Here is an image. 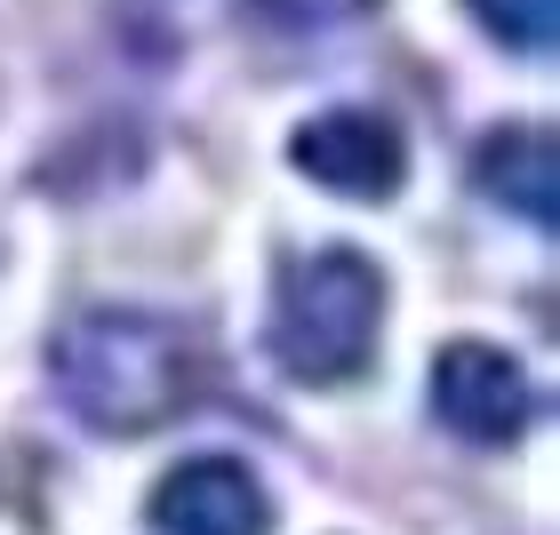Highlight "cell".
I'll return each instance as SVG.
<instances>
[{
    "mask_svg": "<svg viewBox=\"0 0 560 535\" xmlns=\"http://www.w3.org/2000/svg\"><path fill=\"white\" fill-rule=\"evenodd\" d=\"M48 368L96 431H161L200 392V352L161 312H81L48 344Z\"/></svg>",
    "mask_w": 560,
    "mask_h": 535,
    "instance_id": "1",
    "label": "cell"
},
{
    "mask_svg": "<svg viewBox=\"0 0 560 535\" xmlns=\"http://www.w3.org/2000/svg\"><path fill=\"white\" fill-rule=\"evenodd\" d=\"M376 320H385V272L361 248H320L296 272H280L272 360L296 384H352L376 352Z\"/></svg>",
    "mask_w": 560,
    "mask_h": 535,
    "instance_id": "2",
    "label": "cell"
},
{
    "mask_svg": "<svg viewBox=\"0 0 560 535\" xmlns=\"http://www.w3.org/2000/svg\"><path fill=\"white\" fill-rule=\"evenodd\" d=\"M432 407H441L448 431H465L480 448H504L521 440L528 416H537V392H528V376L513 352L497 344H448L441 360H432Z\"/></svg>",
    "mask_w": 560,
    "mask_h": 535,
    "instance_id": "3",
    "label": "cell"
},
{
    "mask_svg": "<svg viewBox=\"0 0 560 535\" xmlns=\"http://www.w3.org/2000/svg\"><path fill=\"white\" fill-rule=\"evenodd\" d=\"M289 160L313 176V185L352 192V200H393L400 176H409V152H400L393 120H376V112H320V120H304Z\"/></svg>",
    "mask_w": 560,
    "mask_h": 535,
    "instance_id": "4",
    "label": "cell"
},
{
    "mask_svg": "<svg viewBox=\"0 0 560 535\" xmlns=\"http://www.w3.org/2000/svg\"><path fill=\"white\" fill-rule=\"evenodd\" d=\"M144 520L161 535H265L272 503H265L257 479H248V464H233V455H192V464H176L161 488H152Z\"/></svg>",
    "mask_w": 560,
    "mask_h": 535,
    "instance_id": "5",
    "label": "cell"
},
{
    "mask_svg": "<svg viewBox=\"0 0 560 535\" xmlns=\"http://www.w3.org/2000/svg\"><path fill=\"white\" fill-rule=\"evenodd\" d=\"M472 185L513 209L528 224H552L560 216V152H552V129H497L489 144L472 152Z\"/></svg>",
    "mask_w": 560,
    "mask_h": 535,
    "instance_id": "6",
    "label": "cell"
},
{
    "mask_svg": "<svg viewBox=\"0 0 560 535\" xmlns=\"http://www.w3.org/2000/svg\"><path fill=\"white\" fill-rule=\"evenodd\" d=\"M465 9L480 16V33L521 48V57H545L552 33H560V0H465Z\"/></svg>",
    "mask_w": 560,
    "mask_h": 535,
    "instance_id": "7",
    "label": "cell"
}]
</instances>
